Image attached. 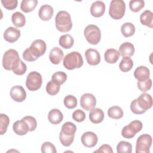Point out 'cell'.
I'll return each mask as SVG.
<instances>
[{
  "label": "cell",
  "instance_id": "obj_13",
  "mask_svg": "<svg viewBox=\"0 0 153 153\" xmlns=\"http://www.w3.org/2000/svg\"><path fill=\"white\" fill-rule=\"evenodd\" d=\"M85 57L87 62L91 66L97 65L100 62V56L99 51L93 48H88L85 51Z\"/></svg>",
  "mask_w": 153,
  "mask_h": 153
},
{
  "label": "cell",
  "instance_id": "obj_45",
  "mask_svg": "<svg viewBox=\"0 0 153 153\" xmlns=\"http://www.w3.org/2000/svg\"><path fill=\"white\" fill-rule=\"evenodd\" d=\"M1 3L5 8L13 10L17 7L18 1L17 0H2Z\"/></svg>",
  "mask_w": 153,
  "mask_h": 153
},
{
  "label": "cell",
  "instance_id": "obj_33",
  "mask_svg": "<svg viewBox=\"0 0 153 153\" xmlns=\"http://www.w3.org/2000/svg\"><path fill=\"white\" fill-rule=\"evenodd\" d=\"M60 88V85L53 80L50 81L46 85V91L48 94L51 96H54L57 94L59 93Z\"/></svg>",
  "mask_w": 153,
  "mask_h": 153
},
{
  "label": "cell",
  "instance_id": "obj_37",
  "mask_svg": "<svg viewBox=\"0 0 153 153\" xmlns=\"http://www.w3.org/2000/svg\"><path fill=\"white\" fill-rule=\"evenodd\" d=\"M67 79V75L62 71L55 72L51 76V80L55 81L59 84L61 85L64 84Z\"/></svg>",
  "mask_w": 153,
  "mask_h": 153
},
{
  "label": "cell",
  "instance_id": "obj_15",
  "mask_svg": "<svg viewBox=\"0 0 153 153\" xmlns=\"http://www.w3.org/2000/svg\"><path fill=\"white\" fill-rule=\"evenodd\" d=\"M137 102L140 108L146 111L152 106V99L150 94L143 93L137 99Z\"/></svg>",
  "mask_w": 153,
  "mask_h": 153
},
{
  "label": "cell",
  "instance_id": "obj_26",
  "mask_svg": "<svg viewBox=\"0 0 153 153\" xmlns=\"http://www.w3.org/2000/svg\"><path fill=\"white\" fill-rule=\"evenodd\" d=\"M37 4V0H23L21 2L20 9L24 13H29L34 10Z\"/></svg>",
  "mask_w": 153,
  "mask_h": 153
},
{
  "label": "cell",
  "instance_id": "obj_32",
  "mask_svg": "<svg viewBox=\"0 0 153 153\" xmlns=\"http://www.w3.org/2000/svg\"><path fill=\"white\" fill-rule=\"evenodd\" d=\"M76 130V126L72 122H66L65 123L62 127L61 131L65 135L67 136H73Z\"/></svg>",
  "mask_w": 153,
  "mask_h": 153
},
{
  "label": "cell",
  "instance_id": "obj_17",
  "mask_svg": "<svg viewBox=\"0 0 153 153\" xmlns=\"http://www.w3.org/2000/svg\"><path fill=\"white\" fill-rule=\"evenodd\" d=\"M105 11V5L103 2L97 1L94 2L90 8L91 14L95 17H101Z\"/></svg>",
  "mask_w": 153,
  "mask_h": 153
},
{
  "label": "cell",
  "instance_id": "obj_44",
  "mask_svg": "<svg viewBox=\"0 0 153 153\" xmlns=\"http://www.w3.org/2000/svg\"><path fill=\"white\" fill-rule=\"evenodd\" d=\"M130 109L131 112L135 114H142L146 111L140 108V106L137 104V99L133 100L131 102L130 104Z\"/></svg>",
  "mask_w": 153,
  "mask_h": 153
},
{
  "label": "cell",
  "instance_id": "obj_39",
  "mask_svg": "<svg viewBox=\"0 0 153 153\" xmlns=\"http://www.w3.org/2000/svg\"><path fill=\"white\" fill-rule=\"evenodd\" d=\"M137 88L142 92L145 93L149 90L152 86V80L149 78L143 81H138L137 83Z\"/></svg>",
  "mask_w": 153,
  "mask_h": 153
},
{
  "label": "cell",
  "instance_id": "obj_43",
  "mask_svg": "<svg viewBox=\"0 0 153 153\" xmlns=\"http://www.w3.org/2000/svg\"><path fill=\"white\" fill-rule=\"evenodd\" d=\"M72 118L76 122H82L85 119V114L79 109H76L72 114Z\"/></svg>",
  "mask_w": 153,
  "mask_h": 153
},
{
  "label": "cell",
  "instance_id": "obj_3",
  "mask_svg": "<svg viewBox=\"0 0 153 153\" xmlns=\"http://www.w3.org/2000/svg\"><path fill=\"white\" fill-rule=\"evenodd\" d=\"M64 67L68 70L81 68L83 65L81 54L78 51H72L67 54L63 61Z\"/></svg>",
  "mask_w": 153,
  "mask_h": 153
},
{
  "label": "cell",
  "instance_id": "obj_4",
  "mask_svg": "<svg viewBox=\"0 0 153 153\" xmlns=\"http://www.w3.org/2000/svg\"><path fill=\"white\" fill-rule=\"evenodd\" d=\"M126 4L123 0H112L110 3L109 16L115 20L121 19L124 15Z\"/></svg>",
  "mask_w": 153,
  "mask_h": 153
},
{
  "label": "cell",
  "instance_id": "obj_10",
  "mask_svg": "<svg viewBox=\"0 0 153 153\" xmlns=\"http://www.w3.org/2000/svg\"><path fill=\"white\" fill-rule=\"evenodd\" d=\"M81 106L86 111H90L96 105V99L91 93H85L80 98Z\"/></svg>",
  "mask_w": 153,
  "mask_h": 153
},
{
  "label": "cell",
  "instance_id": "obj_35",
  "mask_svg": "<svg viewBox=\"0 0 153 153\" xmlns=\"http://www.w3.org/2000/svg\"><path fill=\"white\" fill-rule=\"evenodd\" d=\"M10 123V119L8 117L4 114L0 115V132L1 134H4L7 130V127Z\"/></svg>",
  "mask_w": 153,
  "mask_h": 153
},
{
  "label": "cell",
  "instance_id": "obj_30",
  "mask_svg": "<svg viewBox=\"0 0 153 153\" xmlns=\"http://www.w3.org/2000/svg\"><path fill=\"white\" fill-rule=\"evenodd\" d=\"M133 66V62L130 57H123V59L119 64L120 70L123 72H127L130 71Z\"/></svg>",
  "mask_w": 153,
  "mask_h": 153
},
{
  "label": "cell",
  "instance_id": "obj_6",
  "mask_svg": "<svg viewBox=\"0 0 153 153\" xmlns=\"http://www.w3.org/2000/svg\"><path fill=\"white\" fill-rule=\"evenodd\" d=\"M42 83V76L39 72L33 71L27 75L26 81V86L29 90L36 91L39 89Z\"/></svg>",
  "mask_w": 153,
  "mask_h": 153
},
{
  "label": "cell",
  "instance_id": "obj_1",
  "mask_svg": "<svg viewBox=\"0 0 153 153\" xmlns=\"http://www.w3.org/2000/svg\"><path fill=\"white\" fill-rule=\"evenodd\" d=\"M55 23L57 29L61 32H68L72 27L70 14L66 11H60L55 17Z\"/></svg>",
  "mask_w": 153,
  "mask_h": 153
},
{
  "label": "cell",
  "instance_id": "obj_2",
  "mask_svg": "<svg viewBox=\"0 0 153 153\" xmlns=\"http://www.w3.org/2000/svg\"><path fill=\"white\" fill-rule=\"evenodd\" d=\"M20 59L17 51L9 49L5 52L2 58V66L8 71H13L19 65Z\"/></svg>",
  "mask_w": 153,
  "mask_h": 153
},
{
  "label": "cell",
  "instance_id": "obj_21",
  "mask_svg": "<svg viewBox=\"0 0 153 153\" xmlns=\"http://www.w3.org/2000/svg\"><path fill=\"white\" fill-rule=\"evenodd\" d=\"M104 118L103 111L98 108H93L89 113V119L94 124L100 123Z\"/></svg>",
  "mask_w": 153,
  "mask_h": 153
},
{
  "label": "cell",
  "instance_id": "obj_27",
  "mask_svg": "<svg viewBox=\"0 0 153 153\" xmlns=\"http://www.w3.org/2000/svg\"><path fill=\"white\" fill-rule=\"evenodd\" d=\"M60 45L65 49L71 48L74 43V40L73 37L69 34H65L62 35L59 41Z\"/></svg>",
  "mask_w": 153,
  "mask_h": 153
},
{
  "label": "cell",
  "instance_id": "obj_34",
  "mask_svg": "<svg viewBox=\"0 0 153 153\" xmlns=\"http://www.w3.org/2000/svg\"><path fill=\"white\" fill-rule=\"evenodd\" d=\"M117 151L118 153H131L132 145L128 142L121 141L117 146Z\"/></svg>",
  "mask_w": 153,
  "mask_h": 153
},
{
  "label": "cell",
  "instance_id": "obj_40",
  "mask_svg": "<svg viewBox=\"0 0 153 153\" xmlns=\"http://www.w3.org/2000/svg\"><path fill=\"white\" fill-rule=\"evenodd\" d=\"M74 136H67L64 134L62 131L59 133V139L61 143L65 146H70L74 140Z\"/></svg>",
  "mask_w": 153,
  "mask_h": 153
},
{
  "label": "cell",
  "instance_id": "obj_46",
  "mask_svg": "<svg viewBox=\"0 0 153 153\" xmlns=\"http://www.w3.org/2000/svg\"><path fill=\"white\" fill-rule=\"evenodd\" d=\"M26 70L27 66L26 64L22 60H20L18 66L13 71L15 74L17 75H22L26 72Z\"/></svg>",
  "mask_w": 153,
  "mask_h": 153
},
{
  "label": "cell",
  "instance_id": "obj_29",
  "mask_svg": "<svg viewBox=\"0 0 153 153\" xmlns=\"http://www.w3.org/2000/svg\"><path fill=\"white\" fill-rule=\"evenodd\" d=\"M121 32L124 37H130L134 35L135 32V27L131 23L126 22L121 26Z\"/></svg>",
  "mask_w": 153,
  "mask_h": 153
},
{
  "label": "cell",
  "instance_id": "obj_16",
  "mask_svg": "<svg viewBox=\"0 0 153 153\" xmlns=\"http://www.w3.org/2000/svg\"><path fill=\"white\" fill-rule=\"evenodd\" d=\"M13 129L14 133L20 136H23L29 131V128L28 124L23 120L16 121L13 126Z\"/></svg>",
  "mask_w": 153,
  "mask_h": 153
},
{
  "label": "cell",
  "instance_id": "obj_8",
  "mask_svg": "<svg viewBox=\"0 0 153 153\" xmlns=\"http://www.w3.org/2000/svg\"><path fill=\"white\" fill-rule=\"evenodd\" d=\"M142 123L139 120L132 121L128 125L124 126L121 131V135L124 138L131 139L142 128Z\"/></svg>",
  "mask_w": 153,
  "mask_h": 153
},
{
  "label": "cell",
  "instance_id": "obj_25",
  "mask_svg": "<svg viewBox=\"0 0 153 153\" xmlns=\"http://www.w3.org/2000/svg\"><path fill=\"white\" fill-rule=\"evenodd\" d=\"M153 13L150 10H145L140 16V23L150 28L153 27Z\"/></svg>",
  "mask_w": 153,
  "mask_h": 153
},
{
  "label": "cell",
  "instance_id": "obj_22",
  "mask_svg": "<svg viewBox=\"0 0 153 153\" xmlns=\"http://www.w3.org/2000/svg\"><path fill=\"white\" fill-rule=\"evenodd\" d=\"M63 118V115L58 109H53L48 112V119L53 124H59L62 121Z\"/></svg>",
  "mask_w": 153,
  "mask_h": 153
},
{
  "label": "cell",
  "instance_id": "obj_12",
  "mask_svg": "<svg viewBox=\"0 0 153 153\" xmlns=\"http://www.w3.org/2000/svg\"><path fill=\"white\" fill-rule=\"evenodd\" d=\"M81 142L87 148H92L96 145L98 138L97 135L92 131H86L81 136Z\"/></svg>",
  "mask_w": 153,
  "mask_h": 153
},
{
  "label": "cell",
  "instance_id": "obj_23",
  "mask_svg": "<svg viewBox=\"0 0 153 153\" xmlns=\"http://www.w3.org/2000/svg\"><path fill=\"white\" fill-rule=\"evenodd\" d=\"M149 69L144 66L137 67L134 72V76L138 81H143L149 78Z\"/></svg>",
  "mask_w": 153,
  "mask_h": 153
},
{
  "label": "cell",
  "instance_id": "obj_36",
  "mask_svg": "<svg viewBox=\"0 0 153 153\" xmlns=\"http://www.w3.org/2000/svg\"><path fill=\"white\" fill-rule=\"evenodd\" d=\"M145 6V2L143 0H131L129 2V7L131 11L136 13L140 11Z\"/></svg>",
  "mask_w": 153,
  "mask_h": 153
},
{
  "label": "cell",
  "instance_id": "obj_47",
  "mask_svg": "<svg viewBox=\"0 0 153 153\" xmlns=\"http://www.w3.org/2000/svg\"><path fill=\"white\" fill-rule=\"evenodd\" d=\"M23 58L27 62H33V61H35L36 59H38L37 58H36L33 56V54L30 51L29 48H26L23 53Z\"/></svg>",
  "mask_w": 153,
  "mask_h": 153
},
{
  "label": "cell",
  "instance_id": "obj_20",
  "mask_svg": "<svg viewBox=\"0 0 153 153\" xmlns=\"http://www.w3.org/2000/svg\"><path fill=\"white\" fill-rule=\"evenodd\" d=\"M134 47L129 42H125L123 43L119 48L118 52L123 57H131L134 53Z\"/></svg>",
  "mask_w": 153,
  "mask_h": 153
},
{
  "label": "cell",
  "instance_id": "obj_7",
  "mask_svg": "<svg viewBox=\"0 0 153 153\" xmlns=\"http://www.w3.org/2000/svg\"><path fill=\"white\" fill-rule=\"evenodd\" d=\"M152 137L148 134H143L139 136L136 140V153H149L152 145Z\"/></svg>",
  "mask_w": 153,
  "mask_h": 153
},
{
  "label": "cell",
  "instance_id": "obj_5",
  "mask_svg": "<svg viewBox=\"0 0 153 153\" xmlns=\"http://www.w3.org/2000/svg\"><path fill=\"white\" fill-rule=\"evenodd\" d=\"M84 36L86 40L91 44H97L101 38L100 29L94 25H89L84 29Z\"/></svg>",
  "mask_w": 153,
  "mask_h": 153
},
{
  "label": "cell",
  "instance_id": "obj_14",
  "mask_svg": "<svg viewBox=\"0 0 153 153\" xmlns=\"http://www.w3.org/2000/svg\"><path fill=\"white\" fill-rule=\"evenodd\" d=\"M20 30L14 27H8L4 33V38L7 42L13 43L16 42L20 36Z\"/></svg>",
  "mask_w": 153,
  "mask_h": 153
},
{
  "label": "cell",
  "instance_id": "obj_48",
  "mask_svg": "<svg viewBox=\"0 0 153 153\" xmlns=\"http://www.w3.org/2000/svg\"><path fill=\"white\" fill-rule=\"evenodd\" d=\"M94 152H104V153H112L113 150L112 147L107 144L102 145L97 150L94 151Z\"/></svg>",
  "mask_w": 153,
  "mask_h": 153
},
{
  "label": "cell",
  "instance_id": "obj_28",
  "mask_svg": "<svg viewBox=\"0 0 153 153\" xmlns=\"http://www.w3.org/2000/svg\"><path fill=\"white\" fill-rule=\"evenodd\" d=\"M11 20L14 26L18 27H23L26 23L25 16L20 12H15L12 14Z\"/></svg>",
  "mask_w": 153,
  "mask_h": 153
},
{
  "label": "cell",
  "instance_id": "obj_9",
  "mask_svg": "<svg viewBox=\"0 0 153 153\" xmlns=\"http://www.w3.org/2000/svg\"><path fill=\"white\" fill-rule=\"evenodd\" d=\"M29 49L33 56L38 59L45 53L47 49V45L43 40L39 39L33 41L29 47Z\"/></svg>",
  "mask_w": 153,
  "mask_h": 153
},
{
  "label": "cell",
  "instance_id": "obj_18",
  "mask_svg": "<svg viewBox=\"0 0 153 153\" xmlns=\"http://www.w3.org/2000/svg\"><path fill=\"white\" fill-rule=\"evenodd\" d=\"M63 56L64 54L62 50L57 47H55L51 50L49 54V59L53 64L57 65L62 60Z\"/></svg>",
  "mask_w": 153,
  "mask_h": 153
},
{
  "label": "cell",
  "instance_id": "obj_11",
  "mask_svg": "<svg viewBox=\"0 0 153 153\" xmlns=\"http://www.w3.org/2000/svg\"><path fill=\"white\" fill-rule=\"evenodd\" d=\"M11 97L17 102L24 101L26 97V93L24 88L21 85L13 86L10 90Z\"/></svg>",
  "mask_w": 153,
  "mask_h": 153
},
{
  "label": "cell",
  "instance_id": "obj_19",
  "mask_svg": "<svg viewBox=\"0 0 153 153\" xmlns=\"http://www.w3.org/2000/svg\"><path fill=\"white\" fill-rule=\"evenodd\" d=\"M53 8L51 6L45 4L41 7L39 10V17L44 21H48L53 15Z\"/></svg>",
  "mask_w": 153,
  "mask_h": 153
},
{
  "label": "cell",
  "instance_id": "obj_38",
  "mask_svg": "<svg viewBox=\"0 0 153 153\" xmlns=\"http://www.w3.org/2000/svg\"><path fill=\"white\" fill-rule=\"evenodd\" d=\"M65 106L68 109L75 108L77 105V100L76 97L72 95L66 96L63 100Z\"/></svg>",
  "mask_w": 153,
  "mask_h": 153
},
{
  "label": "cell",
  "instance_id": "obj_42",
  "mask_svg": "<svg viewBox=\"0 0 153 153\" xmlns=\"http://www.w3.org/2000/svg\"><path fill=\"white\" fill-rule=\"evenodd\" d=\"M22 120L25 121L26 123L28 124L29 128V131H33L36 129L37 126V122L36 119L32 116H26L24 117Z\"/></svg>",
  "mask_w": 153,
  "mask_h": 153
},
{
  "label": "cell",
  "instance_id": "obj_31",
  "mask_svg": "<svg viewBox=\"0 0 153 153\" xmlns=\"http://www.w3.org/2000/svg\"><path fill=\"white\" fill-rule=\"evenodd\" d=\"M109 117L113 119H120L123 117L124 113L122 109L118 106H114L109 108L108 110Z\"/></svg>",
  "mask_w": 153,
  "mask_h": 153
},
{
  "label": "cell",
  "instance_id": "obj_24",
  "mask_svg": "<svg viewBox=\"0 0 153 153\" xmlns=\"http://www.w3.org/2000/svg\"><path fill=\"white\" fill-rule=\"evenodd\" d=\"M120 53L116 49L109 48L105 51L104 58L107 63L113 64L117 62L120 57Z\"/></svg>",
  "mask_w": 153,
  "mask_h": 153
},
{
  "label": "cell",
  "instance_id": "obj_41",
  "mask_svg": "<svg viewBox=\"0 0 153 153\" xmlns=\"http://www.w3.org/2000/svg\"><path fill=\"white\" fill-rule=\"evenodd\" d=\"M41 152L43 153H56L54 145L50 142H45L41 145Z\"/></svg>",
  "mask_w": 153,
  "mask_h": 153
}]
</instances>
